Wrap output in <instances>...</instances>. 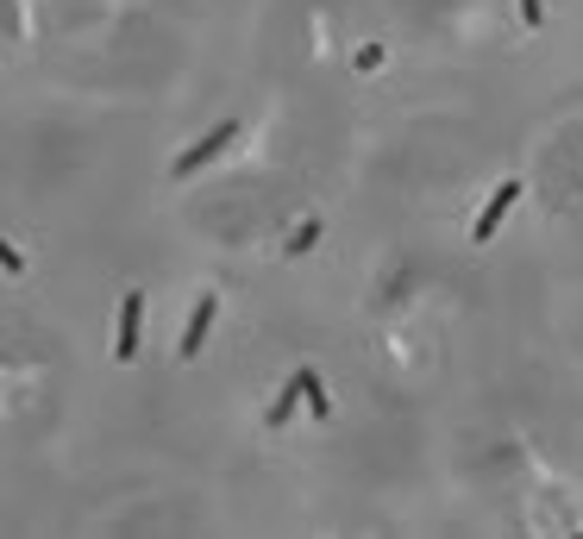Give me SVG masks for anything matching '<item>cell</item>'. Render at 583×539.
Instances as JSON below:
<instances>
[{
    "instance_id": "obj_1",
    "label": "cell",
    "mask_w": 583,
    "mask_h": 539,
    "mask_svg": "<svg viewBox=\"0 0 583 539\" xmlns=\"http://www.w3.org/2000/svg\"><path fill=\"white\" fill-rule=\"evenodd\" d=\"M232 132H239V126H232V120H220L214 132L201 138V145H189V151L176 157V176H195V170H207V163H214V157H220V151L232 145Z\"/></svg>"
},
{
    "instance_id": "obj_2",
    "label": "cell",
    "mask_w": 583,
    "mask_h": 539,
    "mask_svg": "<svg viewBox=\"0 0 583 539\" xmlns=\"http://www.w3.org/2000/svg\"><path fill=\"white\" fill-rule=\"evenodd\" d=\"M515 201H521V182H502V189L483 201V214H477V226H471V239H477V245H483V239H496V232H502V220H508V207H515Z\"/></svg>"
},
{
    "instance_id": "obj_3",
    "label": "cell",
    "mask_w": 583,
    "mask_h": 539,
    "mask_svg": "<svg viewBox=\"0 0 583 539\" xmlns=\"http://www.w3.org/2000/svg\"><path fill=\"white\" fill-rule=\"evenodd\" d=\"M138 326H145V295H126L120 301V339H113V358H120V364H132V351H138Z\"/></svg>"
},
{
    "instance_id": "obj_4",
    "label": "cell",
    "mask_w": 583,
    "mask_h": 539,
    "mask_svg": "<svg viewBox=\"0 0 583 539\" xmlns=\"http://www.w3.org/2000/svg\"><path fill=\"white\" fill-rule=\"evenodd\" d=\"M214 308H220V295L207 289L195 308H189V333H182V358H201V345H207V333H214Z\"/></svg>"
},
{
    "instance_id": "obj_5",
    "label": "cell",
    "mask_w": 583,
    "mask_h": 539,
    "mask_svg": "<svg viewBox=\"0 0 583 539\" xmlns=\"http://www.w3.org/2000/svg\"><path fill=\"white\" fill-rule=\"evenodd\" d=\"M301 402H308V389H301V370H295V377L283 383V395L270 402V433H283L289 420H295V408H301Z\"/></svg>"
},
{
    "instance_id": "obj_6",
    "label": "cell",
    "mask_w": 583,
    "mask_h": 539,
    "mask_svg": "<svg viewBox=\"0 0 583 539\" xmlns=\"http://www.w3.org/2000/svg\"><path fill=\"white\" fill-rule=\"evenodd\" d=\"M301 389H308V408L326 420V414H333V402H326V383H320V370H308V364H301Z\"/></svg>"
},
{
    "instance_id": "obj_7",
    "label": "cell",
    "mask_w": 583,
    "mask_h": 539,
    "mask_svg": "<svg viewBox=\"0 0 583 539\" xmlns=\"http://www.w3.org/2000/svg\"><path fill=\"white\" fill-rule=\"evenodd\" d=\"M314 239H320V220H301L295 239H289V251H314Z\"/></svg>"
},
{
    "instance_id": "obj_8",
    "label": "cell",
    "mask_w": 583,
    "mask_h": 539,
    "mask_svg": "<svg viewBox=\"0 0 583 539\" xmlns=\"http://www.w3.org/2000/svg\"><path fill=\"white\" fill-rule=\"evenodd\" d=\"M521 19H527V32H540L546 26V7H540V0H521Z\"/></svg>"
},
{
    "instance_id": "obj_9",
    "label": "cell",
    "mask_w": 583,
    "mask_h": 539,
    "mask_svg": "<svg viewBox=\"0 0 583 539\" xmlns=\"http://www.w3.org/2000/svg\"><path fill=\"white\" fill-rule=\"evenodd\" d=\"M352 63H358V69H377V63H383V44H364V51H358Z\"/></svg>"
}]
</instances>
